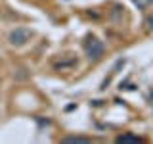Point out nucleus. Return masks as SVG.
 I'll return each mask as SVG.
<instances>
[{
    "instance_id": "1",
    "label": "nucleus",
    "mask_w": 153,
    "mask_h": 144,
    "mask_svg": "<svg viewBox=\"0 0 153 144\" xmlns=\"http://www.w3.org/2000/svg\"><path fill=\"white\" fill-rule=\"evenodd\" d=\"M31 38H33V31H31V29H27V27H16L8 35V42L12 46H25Z\"/></svg>"
},
{
    "instance_id": "4",
    "label": "nucleus",
    "mask_w": 153,
    "mask_h": 144,
    "mask_svg": "<svg viewBox=\"0 0 153 144\" xmlns=\"http://www.w3.org/2000/svg\"><path fill=\"white\" fill-rule=\"evenodd\" d=\"M63 142H90V138H86V136H65L63 138Z\"/></svg>"
},
{
    "instance_id": "2",
    "label": "nucleus",
    "mask_w": 153,
    "mask_h": 144,
    "mask_svg": "<svg viewBox=\"0 0 153 144\" xmlns=\"http://www.w3.org/2000/svg\"><path fill=\"white\" fill-rule=\"evenodd\" d=\"M86 54H88L90 60H100L105 54V44L98 38H90L88 44H86Z\"/></svg>"
},
{
    "instance_id": "6",
    "label": "nucleus",
    "mask_w": 153,
    "mask_h": 144,
    "mask_svg": "<svg viewBox=\"0 0 153 144\" xmlns=\"http://www.w3.org/2000/svg\"><path fill=\"white\" fill-rule=\"evenodd\" d=\"M146 23H147V27H149V29H153V16H151V17H147V21H146Z\"/></svg>"
},
{
    "instance_id": "3",
    "label": "nucleus",
    "mask_w": 153,
    "mask_h": 144,
    "mask_svg": "<svg viewBox=\"0 0 153 144\" xmlns=\"http://www.w3.org/2000/svg\"><path fill=\"white\" fill-rule=\"evenodd\" d=\"M117 142H143L140 136H134V134H123L117 138Z\"/></svg>"
},
{
    "instance_id": "5",
    "label": "nucleus",
    "mask_w": 153,
    "mask_h": 144,
    "mask_svg": "<svg viewBox=\"0 0 153 144\" xmlns=\"http://www.w3.org/2000/svg\"><path fill=\"white\" fill-rule=\"evenodd\" d=\"M134 4H136L140 10H146V8H149L153 4V0H134Z\"/></svg>"
}]
</instances>
